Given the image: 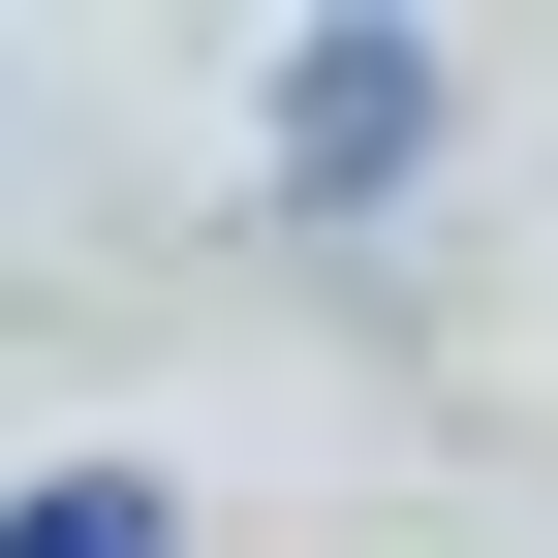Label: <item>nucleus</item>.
<instances>
[{
  "label": "nucleus",
  "mask_w": 558,
  "mask_h": 558,
  "mask_svg": "<svg viewBox=\"0 0 558 558\" xmlns=\"http://www.w3.org/2000/svg\"><path fill=\"white\" fill-rule=\"evenodd\" d=\"M0 558H156V465H62V497H0Z\"/></svg>",
  "instance_id": "nucleus-2"
},
{
  "label": "nucleus",
  "mask_w": 558,
  "mask_h": 558,
  "mask_svg": "<svg viewBox=\"0 0 558 558\" xmlns=\"http://www.w3.org/2000/svg\"><path fill=\"white\" fill-rule=\"evenodd\" d=\"M279 156H311V186H403V156H435V62H403V32H311V62H279Z\"/></svg>",
  "instance_id": "nucleus-1"
}]
</instances>
